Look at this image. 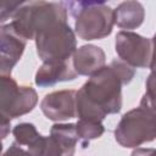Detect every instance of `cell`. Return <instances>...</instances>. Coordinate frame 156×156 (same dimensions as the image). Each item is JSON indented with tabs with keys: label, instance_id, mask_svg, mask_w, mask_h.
Segmentation results:
<instances>
[{
	"label": "cell",
	"instance_id": "obj_4",
	"mask_svg": "<svg viewBox=\"0 0 156 156\" xmlns=\"http://www.w3.org/2000/svg\"><path fill=\"white\" fill-rule=\"evenodd\" d=\"M74 18V30L83 40L108 37L113 28V10L104 1H66Z\"/></svg>",
	"mask_w": 156,
	"mask_h": 156
},
{
	"label": "cell",
	"instance_id": "obj_14",
	"mask_svg": "<svg viewBox=\"0 0 156 156\" xmlns=\"http://www.w3.org/2000/svg\"><path fill=\"white\" fill-rule=\"evenodd\" d=\"M105 132L102 122L94 119H78L76 123V133L78 136V143L82 149H87L89 143L94 139L100 138Z\"/></svg>",
	"mask_w": 156,
	"mask_h": 156
},
{
	"label": "cell",
	"instance_id": "obj_13",
	"mask_svg": "<svg viewBox=\"0 0 156 156\" xmlns=\"http://www.w3.org/2000/svg\"><path fill=\"white\" fill-rule=\"evenodd\" d=\"M26 43L27 41L13 30L10 23L0 27V55L18 63L24 52Z\"/></svg>",
	"mask_w": 156,
	"mask_h": 156
},
{
	"label": "cell",
	"instance_id": "obj_2",
	"mask_svg": "<svg viewBox=\"0 0 156 156\" xmlns=\"http://www.w3.org/2000/svg\"><path fill=\"white\" fill-rule=\"evenodd\" d=\"M146 88L139 106L126 112L115 128V139L123 147H138L156 136L152 73L149 76Z\"/></svg>",
	"mask_w": 156,
	"mask_h": 156
},
{
	"label": "cell",
	"instance_id": "obj_21",
	"mask_svg": "<svg viewBox=\"0 0 156 156\" xmlns=\"http://www.w3.org/2000/svg\"><path fill=\"white\" fill-rule=\"evenodd\" d=\"M1 151H2V143H1V140H0V155H1Z\"/></svg>",
	"mask_w": 156,
	"mask_h": 156
},
{
	"label": "cell",
	"instance_id": "obj_11",
	"mask_svg": "<svg viewBox=\"0 0 156 156\" xmlns=\"http://www.w3.org/2000/svg\"><path fill=\"white\" fill-rule=\"evenodd\" d=\"M77 73L73 71L68 60L66 61H46L38 68L35 73V84L40 88L52 87L60 82L73 80Z\"/></svg>",
	"mask_w": 156,
	"mask_h": 156
},
{
	"label": "cell",
	"instance_id": "obj_16",
	"mask_svg": "<svg viewBox=\"0 0 156 156\" xmlns=\"http://www.w3.org/2000/svg\"><path fill=\"white\" fill-rule=\"evenodd\" d=\"M22 5V2H13V1H0V23L12 18L17 9Z\"/></svg>",
	"mask_w": 156,
	"mask_h": 156
},
{
	"label": "cell",
	"instance_id": "obj_7",
	"mask_svg": "<svg viewBox=\"0 0 156 156\" xmlns=\"http://www.w3.org/2000/svg\"><path fill=\"white\" fill-rule=\"evenodd\" d=\"M38 94L29 85H18L11 76H0V116L18 118L33 111Z\"/></svg>",
	"mask_w": 156,
	"mask_h": 156
},
{
	"label": "cell",
	"instance_id": "obj_15",
	"mask_svg": "<svg viewBox=\"0 0 156 156\" xmlns=\"http://www.w3.org/2000/svg\"><path fill=\"white\" fill-rule=\"evenodd\" d=\"M12 134L15 136V143L18 145H29L37 136H38V130L33 123L29 122H23L18 123L17 126L13 127Z\"/></svg>",
	"mask_w": 156,
	"mask_h": 156
},
{
	"label": "cell",
	"instance_id": "obj_6",
	"mask_svg": "<svg viewBox=\"0 0 156 156\" xmlns=\"http://www.w3.org/2000/svg\"><path fill=\"white\" fill-rule=\"evenodd\" d=\"M78 136L76 123H55L49 136H38L28 145V156H74Z\"/></svg>",
	"mask_w": 156,
	"mask_h": 156
},
{
	"label": "cell",
	"instance_id": "obj_9",
	"mask_svg": "<svg viewBox=\"0 0 156 156\" xmlns=\"http://www.w3.org/2000/svg\"><path fill=\"white\" fill-rule=\"evenodd\" d=\"M76 90L66 89L46 94L40 102V110L45 117L54 122L67 121L77 117Z\"/></svg>",
	"mask_w": 156,
	"mask_h": 156
},
{
	"label": "cell",
	"instance_id": "obj_19",
	"mask_svg": "<svg viewBox=\"0 0 156 156\" xmlns=\"http://www.w3.org/2000/svg\"><path fill=\"white\" fill-rule=\"evenodd\" d=\"M11 130V121L6 117L0 116V140L5 139Z\"/></svg>",
	"mask_w": 156,
	"mask_h": 156
},
{
	"label": "cell",
	"instance_id": "obj_10",
	"mask_svg": "<svg viewBox=\"0 0 156 156\" xmlns=\"http://www.w3.org/2000/svg\"><path fill=\"white\" fill-rule=\"evenodd\" d=\"M106 55L96 45L88 44L77 49L72 57V68L77 76H91L105 66Z\"/></svg>",
	"mask_w": 156,
	"mask_h": 156
},
{
	"label": "cell",
	"instance_id": "obj_3",
	"mask_svg": "<svg viewBox=\"0 0 156 156\" xmlns=\"http://www.w3.org/2000/svg\"><path fill=\"white\" fill-rule=\"evenodd\" d=\"M61 22H67V7L63 1H27L17 9L10 24L27 41L34 40L39 33Z\"/></svg>",
	"mask_w": 156,
	"mask_h": 156
},
{
	"label": "cell",
	"instance_id": "obj_17",
	"mask_svg": "<svg viewBox=\"0 0 156 156\" xmlns=\"http://www.w3.org/2000/svg\"><path fill=\"white\" fill-rule=\"evenodd\" d=\"M16 65L17 63H15L13 61H11L10 58L0 55V76H11L12 68Z\"/></svg>",
	"mask_w": 156,
	"mask_h": 156
},
{
	"label": "cell",
	"instance_id": "obj_8",
	"mask_svg": "<svg viewBox=\"0 0 156 156\" xmlns=\"http://www.w3.org/2000/svg\"><path fill=\"white\" fill-rule=\"evenodd\" d=\"M115 49L121 61L130 67H154V38H145L130 30H121L116 35Z\"/></svg>",
	"mask_w": 156,
	"mask_h": 156
},
{
	"label": "cell",
	"instance_id": "obj_20",
	"mask_svg": "<svg viewBox=\"0 0 156 156\" xmlns=\"http://www.w3.org/2000/svg\"><path fill=\"white\" fill-rule=\"evenodd\" d=\"M130 156H155V149H145V147H135Z\"/></svg>",
	"mask_w": 156,
	"mask_h": 156
},
{
	"label": "cell",
	"instance_id": "obj_1",
	"mask_svg": "<svg viewBox=\"0 0 156 156\" xmlns=\"http://www.w3.org/2000/svg\"><path fill=\"white\" fill-rule=\"evenodd\" d=\"M135 76L133 67L121 60L104 66L76 93V111L79 119L102 122L107 115L118 113L122 108V87Z\"/></svg>",
	"mask_w": 156,
	"mask_h": 156
},
{
	"label": "cell",
	"instance_id": "obj_5",
	"mask_svg": "<svg viewBox=\"0 0 156 156\" xmlns=\"http://www.w3.org/2000/svg\"><path fill=\"white\" fill-rule=\"evenodd\" d=\"M35 48L39 58L46 61H66L77 50V39L67 22L57 23L35 38Z\"/></svg>",
	"mask_w": 156,
	"mask_h": 156
},
{
	"label": "cell",
	"instance_id": "obj_18",
	"mask_svg": "<svg viewBox=\"0 0 156 156\" xmlns=\"http://www.w3.org/2000/svg\"><path fill=\"white\" fill-rule=\"evenodd\" d=\"M0 156H28V154L21 147V145H18L17 143H12L11 146Z\"/></svg>",
	"mask_w": 156,
	"mask_h": 156
},
{
	"label": "cell",
	"instance_id": "obj_12",
	"mask_svg": "<svg viewBox=\"0 0 156 156\" xmlns=\"http://www.w3.org/2000/svg\"><path fill=\"white\" fill-rule=\"evenodd\" d=\"M145 18L144 6L139 1H123L113 10V23L121 29H135Z\"/></svg>",
	"mask_w": 156,
	"mask_h": 156
}]
</instances>
